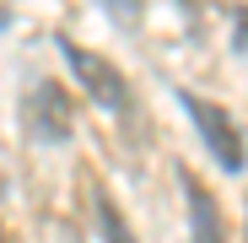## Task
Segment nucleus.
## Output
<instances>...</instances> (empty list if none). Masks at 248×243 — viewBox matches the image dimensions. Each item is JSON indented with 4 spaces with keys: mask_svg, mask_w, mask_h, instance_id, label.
Listing matches in <instances>:
<instances>
[{
    "mask_svg": "<svg viewBox=\"0 0 248 243\" xmlns=\"http://www.w3.org/2000/svg\"><path fill=\"white\" fill-rule=\"evenodd\" d=\"M108 11H119V16H140V0H103Z\"/></svg>",
    "mask_w": 248,
    "mask_h": 243,
    "instance_id": "obj_6",
    "label": "nucleus"
},
{
    "mask_svg": "<svg viewBox=\"0 0 248 243\" xmlns=\"http://www.w3.org/2000/svg\"><path fill=\"white\" fill-rule=\"evenodd\" d=\"M97 232H103V243H135V232H130V222H124V211L113 206L103 189H97Z\"/></svg>",
    "mask_w": 248,
    "mask_h": 243,
    "instance_id": "obj_5",
    "label": "nucleus"
},
{
    "mask_svg": "<svg viewBox=\"0 0 248 243\" xmlns=\"http://www.w3.org/2000/svg\"><path fill=\"white\" fill-rule=\"evenodd\" d=\"M0 27H11V11H6V6H0Z\"/></svg>",
    "mask_w": 248,
    "mask_h": 243,
    "instance_id": "obj_8",
    "label": "nucleus"
},
{
    "mask_svg": "<svg viewBox=\"0 0 248 243\" xmlns=\"http://www.w3.org/2000/svg\"><path fill=\"white\" fill-rule=\"evenodd\" d=\"M184 200H189L194 243H227V232H221V211H216L211 189H200V178H194V173H184Z\"/></svg>",
    "mask_w": 248,
    "mask_h": 243,
    "instance_id": "obj_4",
    "label": "nucleus"
},
{
    "mask_svg": "<svg viewBox=\"0 0 248 243\" xmlns=\"http://www.w3.org/2000/svg\"><path fill=\"white\" fill-rule=\"evenodd\" d=\"M178 103L189 108V119L200 125L211 157L221 162L227 173H243V168H248V151H243V130L232 125V113H227L221 103H211V97H194V92H178Z\"/></svg>",
    "mask_w": 248,
    "mask_h": 243,
    "instance_id": "obj_2",
    "label": "nucleus"
},
{
    "mask_svg": "<svg viewBox=\"0 0 248 243\" xmlns=\"http://www.w3.org/2000/svg\"><path fill=\"white\" fill-rule=\"evenodd\" d=\"M22 130L44 146H60V141L76 135V108H70V92L60 81H38L22 97Z\"/></svg>",
    "mask_w": 248,
    "mask_h": 243,
    "instance_id": "obj_1",
    "label": "nucleus"
},
{
    "mask_svg": "<svg viewBox=\"0 0 248 243\" xmlns=\"http://www.w3.org/2000/svg\"><path fill=\"white\" fill-rule=\"evenodd\" d=\"M237 49L248 54V6H243V16H237Z\"/></svg>",
    "mask_w": 248,
    "mask_h": 243,
    "instance_id": "obj_7",
    "label": "nucleus"
},
{
    "mask_svg": "<svg viewBox=\"0 0 248 243\" xmlns=\"http://www.w3.org/2000/svg\"><path fill=\"white\" fill-rule=\"evenodd\" d=\"M60 54H65V65H70V76L81 81V92H87L97 108H113V113H124L130 108V87H124V76L113 70V60H103V54H92V49H81V44H60Z\"/></svg>",
    "mask_w": 248,
    "mask_h": 243,
    "instance_id": "obj_3",
    "label": "nucleus"
}]
</instances>
